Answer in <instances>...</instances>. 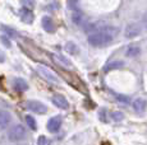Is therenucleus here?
I'll return each instance as SVG.
<instances>
[{
	"label": "nucleus",
	"mask_w": 147,
	"mask_h": 145,
	"mask_svg": "<svg viewBox=\"0 0 147 145\" xmlns=\"http://www.w3.org/2000/svg\"><path fill=\"white\" fill-rule=\"evenodd\" d=\"M37 71L41 74V76H44L46 80H49V82H53V83H58L59 79L58 76H56L55 74H54L53 71H50L47 68H44V66H38L37 68Z\"/></svg>",
	"instance_id": "423d86ee"
},
{
	"label": "nucleus",
	"mask_w": 147,
	"mask_h": 145,
	"mask_svg": "<svg viewBox=\"0 0 147 145\" xmlns=\"http://www.w3.org/2000/svg\"><path fill=\"white\" fill-rule=\"evenodd\" d=\"M53 103L58 108H61V110H67L68 107H69V103H68L67 98L64 96H61V94H55V96L53 97Z\"/></svg>",
	"instance_id": "6e6552de"
},
{
	"label": "nucleus",
	"mask_w": 147,
	"mask_h": 145,
	"mask_svg": "<svg viewBox=\"0 0 147 145\" xmlns=\"http://www.w3.org/2000/svg\"><path fill=\"white\" fill-rule=\"evenodd\" d=\"M0 42L4 45L5 47H8V49H10V47H12V42H10V40L8 38L7 35H1V36H0Z\"/></svg>",
	"instance_id": "aec40b11"
},
{
	"label": "nucleus",
	"mask_w": 147,
	"mask_h": 145,
	"mask_svg": "<svg viewBox=\"0 0 147 145\" xmlns=\"http://www.w3.org/2000/svg\"><path fill=\"white\" fill-rule=\"evenodd\" d=\"M12 122V115L9 111L0 108V129H5Z\"/></svg>",
	"instance_id": "0eeeda50"
},
{
	"label": "nucleus",
	"mask_w": 147,
	"mask_h": 145,
	"mask_svg": "<svg viewBox=\"0 0 147 145\" xmlns=\"http://www.w3.org/2000/svg\"><path fill=\"white\" fill-rule=\"evenodd\" d=\"M60 126H61V117L60 116H54L49 120V122H47V130L53 134L58 132Z\"/></svg>",
	"instance_id": "39448f33"
},
{
	"label": "nucleus",
	"mask_w": 147,
	"mask_h": 145,
	"mask_svg": "<svg viewBox=\"0 0 147 145\" xmlns=\"http://www.w3.org/2000/svg\"><path fill=\"white\" fill-rule=\"evenodd\" d=\"M65 49H67V51L69 52V54H72V55H74V54H77V52H78L77 46H76V45L73 43V42H68Z\"/></svg>",
	"instance_id": "6ab92c4d"
},
{
	"label": "nucleus",
	"mask_w": 147,
	"mask_h": 145,
	"mask_svg": "<svg viewBox=\"0 0 147 145\" xmlns=\"http://www.w3.org/2000/svg\"><path fill=\"white\" fill-rule=\"evenodd\" d=\"M140 54H141V49H140V46H137V45H131L125 51V55L128 57H137Z\"/></svg>",
	"instance_id": "2eb2a0df"
},
{
	"label": "nucleus",
	"mask_w": 147,
	"mask_h": 145,
	"mask_svg": "<svg viewBox=\"0 0 147 145\" xmlns=\"http://www.w3.org/2000/svg\"><path fill=\"white\" fill-rule=\"evenodd\" d=\"M19 14H21V19L24 22V23L31 24L33 22V13H32V10H31V9L22 8L21 12H19Z\"/></svg>",
	"instance_id": "ddd939ff"
},
{
	"label": "nucleus",
	"mask_w": 147,
	"mask_h": 145,
	"mask_svg": "<svg viewBox=\"0 0 147 145\" xmlns=\"http://www.w3.org/2000/svg\"><path fill=\"white\" fill-rule=\"evenodd\" d=\"M13 88L17 92H26L28 89V84L22 78H16V79H13Z\"/></svg>",
	"instance_id": "9d476101"
},
{
	"label": "nucleus",
	"mask_w": 147,
	"mask_h": 145,
	"mask_svg": "<svg viewBox=\"0 0 147 145\" xmlns=\"http://www.w3.org/2000/svg\"><path fill=\"white\" fill-rule=\"evenodd\" d=\"M111 117H113V120L114 121H123V118H124V115L121 112H119V111H114V112L111 113Z\"/></svg>",
	"instance_id": "4be33fe9"
},
{
	"label": "nucleus",
	"mask_w": 147,
	"mask_h": 145,
	"mask_svg": "<svg viewBox=\"0 0 147 145\" xmlns=\"http://www.w3.org/2000/svg\"><path fill=\"white\" fill-rule=\"evenodd\" d=\"M123 65H124L123 61H119V60H117V61H111V63L106 64V66H105V69H104V70H105V71H111V70H115V69L121 68Z\"/></svg>",
	"instance_id": "f3484780"
},
{
	"label": "nucleus",
	"mask_w": 147,
	"mask_h": 145,
	"mask_svg": "<svg viewBox=\"0 0 147 145\" xmlns=\"http://www.w3.org/2000/svg\"><path fill=\"white\" fill-rule=\"evenodd\" d=\"M146 108H147V102H146V99H143V98H137V99H134V102H133V110H134L137 113H143V112L146 111Z\"/></svg>",
	"instance_id": "f8f14e48"
},
{
	"label": "nucleus",
	"mask_w": 147,
	"mask_h": 145,
	"mask_svg": "<svg viewBox=\"0 0 147 145\" xmlns=\"http://www.w3.org/2000/svg\"><path fill=\"white\" fill-rule=\"evenodd\" d=\"M21 4L23 5V8H27V9H32L35 7L36 1L35 0H21Z\"/></svg>",
	"instance_id": "412c9836"
},
{
	"label": "nucleus",
	"mask_w": 147,
	"mask_h": 145,
	"mask_svg": "<svg viewBox=\"0 0 147 145\" xmlns=\"http://www.w3.org/2000/svg\"><path fill=\"white\" fill-rule=\"evenodd\" d=\"M104 26H105L104 22H92V23H87L86 26L83 27V29H84L86 33H92V32L98 31L100 28H102Z\"/></svg>",
	"instance_id": "4468645a"
},
{
	"label": "nucleus",
	"mask_w": 147,
	"mask_h": 145,
	"mask_svg": "<svg viewBox=\"0 0 147 145\" xmlns=\"http://www.w3.org/2000/svg\"><path fill=\"white\" fill-rule=\"evenodd\" d=\"M53 59L56 61L58 64H60L61 66H64V68L69 69L70 66H72V63H70L68 59H65L63 56V55H53Z\"/></svg>",
	"instance_id": "dca6fc26"
},
{
	"label": "nucleus",
	"mask_w": 147,
	"mask_h": 145,
	"mask_svg": "<svg viewBox=\"0 0 147 145\" xmlns=\"http://www.w3.org/2000/svg\"><path fill=\"white\" fill-rule=\"evenodd\" d=\"M27 110L32 111V112L37 113V115H44V113L47 112V107L44 104V103L38 102V101H28L26 103Z\"/></svg>",
	"instance_id": "7ed1b4c3"
},
{
	"label": "nucleus",
	"mask_w": 147,
	"mask_h": 145,
	"mask_svg": "<svg viewBox=\"0 0 147 145\" xmlns=\"http://www.w3.org/2000/svg\"><path fill=\"white\" fill-rule=\"evenodd\" d=\"M37 144L38 145H50V140L47 138H45V136H40L37 140Z\"/></svg>",
	"instance_id": "b1692460"
},
{
	"label": "nucleus",
	"mask_w": 147,
	"mask_h": 145,
	"mask_svg": "<svg viewBox=\"0 0 147 145\" xmlns=\"http://www.w3.org/2000/svg\"><path fill=\"white\" fill-rule=\"evenodd\" d=\"M26 122H27V125H28V127H30V129H32V130H36V129H37L36 121H35V118H33L32 116L27 115V116H26Z\"/></svg>",
	"instance_id": "a211bd4d"
},
{
	"label": "nucleus",
	"mask_w": 147,
	"mask_h": 145,
	"mask_svg": "<svg viewBox=\"0 0 147 145\" xmlns=\"http://www.w3.org/2000/svg\"><path fill=\"white\" fill-rule=\"evenodd\" d=\"M4 61H5V56H4V54L0 51V63H4Z\"/></svg>",
	"instance_id": "bb28decb"
},
{
	"label": "nucleus",
	"mask_w": 147,
	"mask_h": 145,
	"mask_svg": "<svg viewBox=\"0 0 147 145\" xmlns=\"http://www.w3.org/2000/svg\"><path fill=\"white\" fill-rule=\"evenodd\" d=\"M118 32L119 31H118L117 27L105 24L102 28H100L96 32L88 33L87 41H88L90 45H92L95 47H104L115 40V37L118 36Z\"/></svg>",
	"instance_id": "f257e3e1"
},
{
	"label": "nucleus",
	"mask_w": 147,
	"mask_h": 145,
	"mask_svg": "<svg viewBox=\"0 0 147 145\" xmlns=\"http://www.w3.org/2000/svg\"><path fill=\"white\" fill-rule=\"evenodd\" d=\"M141 31L142 29H141V26L138 23H129L124 29V36L127 38H134L137 36H140Z\"/></svg>",
	"instance_id": "20e7f679"
},
{
	"label": "nucleus",
	"mask_w": 147,
	"mask_h": 145,
	"mask_svg": "<svg viewBox=\"0 0 147 145\" xmlns=\"http://www.w3.org/2000/svg\"><path fill=\"white\" fill-rule=\"evenodd\" d=\"M72 21H73V23H74L76 26L81 27V28H83V27L87 24V21H86V18H84V15L82 14V13H80V12H74V13H73Z\"/></svg>",
	"instance_id": "1a4fd4ad"
},
{
	"label": "nucleus",
	"mask_w": 147,
	"mask_h": 145,
	"mask_svg": "<svg viewBox=\"0 0 147 145\" xmlns=\"http://www.w3.org/2000/svg\"><path fill=\"white\" fill-rule=\"evenodd\" d=\"M68 5L72 10H76L78 8V0H68Z\"/></svg>",
	"instance_id": "393cba45"
},
{
	"label": "nucleus",
	"mask_w": 147,
	"mask_h": 145,
	"mask_svg": "<svg viewBox=\"0 0 147 145\" xmlns=\"http://www.w3.org/2000/svg\"><path fill=\"white\" fill-rule=\"evenodd\" d=\"M1 29L4 31V32H7L8 35H10V36H13V37H17V32L14 29L12 28H9V27H7V26H1ZM7 35V36H8Z\"/></svg>",
	"instance_id": "5701e85b"
},
{
	"label": "nucleus",
	"mask_w": 147,
	"mask_h": 145,
	"mask_svg": "<svg viewBox=\"0 0 147 145\" xmlns=\"http://www.w3.org/2000/svg\"><path fill=\"white\" fill-rule=\"evenodd\" d=\"M142 24H143V27H145V29L147 31V12L142 17Z\"/></svg>",
	"instance_id": "a878e982"
},
{
	"label": "nucleus",
	"mask_w": 147,
	"mask_h": 145,
	"mask_svg": "<svg viewBox=\"0 0 147 145\" xmlns=\"http://www.w3.org/2000/svg\"><path fill=\"white\" fill-rule=\"evenodd\" d=\"M27 136L26 127L23 125H14L13 127H10V130L8 131V139L12 143H17V141L23 140Z\"/></svg>",
	"instance_id": "f03ea898"
},
{
	"label": "nucleus",
	"mask_w": 147,
	"mask_h": 145,
	"mask_svg": "<svg viewBox=\"0 0 147 145\" xmlns=\"http://www.w3.org/2000/svg\"><path fill=\"white\" fill-rule=\"evenodd\" d=\"M42 27H44V29L49 33L55 32V23H54V21L51 19V17L45 15L44 18H42Z\"/></svg>",
	"instance_id": "9b49d317"
}]
</instances>
